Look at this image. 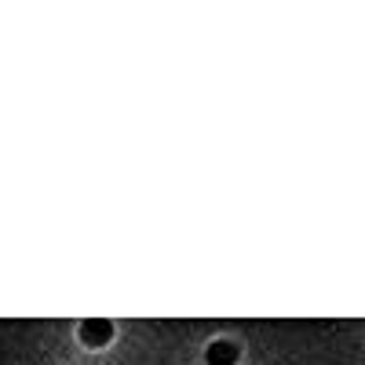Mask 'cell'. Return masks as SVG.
Wrapping results in <instances>:
<instances>
[{
	"instance_id": "cell-1",
	"label": "cell",
	"mask_w": 365,
	"mask_h": 365,
	"mask_svg": "<svg viewBox=\"0 0 365 365\" xmlns=\"http://www.w3.org/2000/svg\"><path fill=\"white\" fill-rule=\"evenodd\" d=\"M81 340L88 347H103V344L113 340V325L103 322V318H88V322H81Z\"/></svg>"
},
{
	"instance_id": "cell-2",
	"label": "cell",
	"mask_w": 365,
	"mask_h": 365,
	"mask_svg": "<svg viewBox=\"0 0 365 365\" xmlns=\"http://www.w3.org/2000/svg\"><path fill=\"white\" fill-rule=\"evenodd\" d=\"M237 361V351H234V344H212L208 347V365H234Z\"/></svg>"
}]
</instances>
